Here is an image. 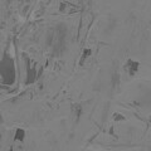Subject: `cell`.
I'll return each mask as SVG.
<instances>
[{
  "label": "cell",
  "mask_w": 151,
  "mask_h": 151,
  "mask_svg": "<svg viewBox=\"0 0 151 151\" xmlns=\"http://www.w3.org/2000/svg\"><path fill=\"white\" fill-rule=\"evenodd\" d=\"M125 69L127 70V73L130 76H134L137 73V69H139V62L136 60H132V59H129L125 64Z\"/></svg>",
  "instance_id": "6da1fadb"
},
{
  "label": "cell",
  "mask_w": 151,
  "mask_h": 151,
  "mask_svg": "<svg viewBox=\"0 0 151 151\" xmlns=\"http://www.w3.org/2000/svg\"><path fill=\"white\" fill-rule=\"evenodd\" d=\"M78 9H79L78 6H76V5H73V4H70V3H68V1L60 3V6H59L60 13H67V14L78 12Z\"/></svg>",
  "instance_id": "7a4b0ae2"
},
{
  "label": "cell",
  "mask_w": 151,
  "mask_h": 151,
  "mask_svg": "<svg viewBox=\"0 0 151 151\" xmlns=\"http://www.w3.org/2000/svg\"><path fill=\"white\" fill-rule=\"evenodd\" d=\"M24 58H25V62H27V69H28V77H27V83H33L35 81V78H37V74H35V68L34 69H32L30 68V63H29V59H28V57L24 55Z\"/></svg>",
  "instance_id": "3957f363"
},
{
  "label": "cell",
  "mask_w": 151,
  "mask_h": 151,
  "mask_svg": "<svg viewBox=\"0 0 151 151\" xmlns=\"http://www.w3.org/2000/svg\"><path fill=\"white\" fill-rule=\"evenodd\" d=\"M24 139H25V131L23 129H17L14 140H15V141H24Z\"/></svg>",
  "instance_id": "277c9868"
},
{
  "label": "cell",
  "mask_w": 151,
  "mask_h": 151,
  "mask_svg": "<svg viewBox=\"0 0 151 151\" xmlns=\"http://www.w3.org/2000/svg\"><path fill=\"white\" fill-rule=\"evenodd\" d=\"M91 53H92L91 49H86V50L83 52V55H82V58H81V64H83V63H84V59H86L87 57L91 55Z\"/></svg>",
  "instance_id": "5b68a950"
},
{
  "label": "cell",
  "mask_w": 151,
  "mask_h": 151,
  "mask_svg": "<svg viewBox=\"0 0 151 151\" xmlns=\"http://www.w3.org/2000/svg\"><path fill=\"white\" fill-rule=\"evenodd\" d=\"M113 117H115V120H125V117L121 116V115H119V113H116V115L113 116Z\"/></svg>",
  "instance_id": "8992f818"
}]
</instances>
